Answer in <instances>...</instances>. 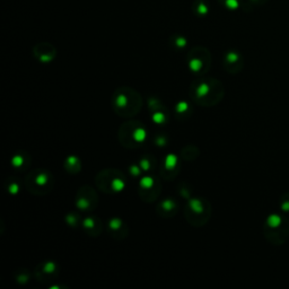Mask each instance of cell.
Returning <instances> with one entry per match:
<instances>
[{"instance_id": "cell-1", "label": "cell", "mask_w": 289, "mask_h": 289, "mask_svg": "<svg viewBox=\"0 0 289 289\" xmlns=\"http://www.w3.org/2000/svg\"><path fill=\"white\" fill-rule=\"evenodd\" d=\"M223 94V86L218 83V80H200V82L193 85L191 88V96L193 101L202 106L213 105V104H216L221 100Z\"/></svg>"}, {"instance_id": "cell-2", "label": "cell", "mask_w": 289, "mask_h": 289, "mask_svg": "<svg viewBox=\"0 0 289 289\" xmlns=\"http://www.w3.org/2000/svg\"><path fill=\"white\" fill-rule=\"evenodd\" d=\"M114 109L122 117H132L140 110L141 98L137 92L118 91L113 97Z\"/></svg>"}, {"instance_id": "cell-3", "label": "cell", "mask_w": 289, "mask_h": 289, "mask_svg": "<svg viewBox=\"0 0 289 289\" xmlns=\"http://www.w3.org/2000/svg\"><path fill=\"white\" fill-rule=\"evenodd\" d=\"M209 63V52L204 48H195L189 53V67L195 74H204Z\"/></svg>"}, {"instance_id": "cell-4", "label": "cell", "mask_w": 289, "mask_h": 289, "mask_svg": "<svg viewBox=\"0 0 289 289\" xmlns=\"http://www.w3.org/2000/svg\"><path fill=\"white\" fill-rule=\"evenodd\" d=\"M194 5V8H196V13H198L199 15H206L208 13V6L207 4L205 3H202L201 0H196V2L193 4Z\"/></svg>"}, {"instance_id": "cell-5", "label": "cell", "mask_w": 289, "mask_h": 289, "mask_svg": "<svg viewBox=\"0 0 289 289\" xmlns=\"http://www.w3.org/2000/svg\"><path fill=\"white\" fill-rule=\"evenodd\" d=\"M174 43L177 45L178 48H183V47H186L187 41H186V39H184L183 37H177Z\"/></svg>"}]
</instances>
